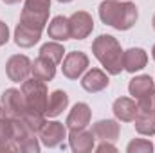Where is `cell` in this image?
I'll list each match as a JSON object with an SVG mask.
<instances>
[{
	"label": "cell",
	"instance_id": "1",
	"mask_svg": "<svg viewBox=\"0 0 155 153\" xmlns=\"http://www.w3.org/2000/svg\"><path fill=\"white\" fill-rule=\"evenodd\" d=\"M51 0H25L20 22L15 29V41L18 47H33L41 38V31L49 20Z\"/></svg>",
	"mask_w": 155,
	"mask_h": 153
},
{
	"label": "cell",
	"instance_id": "2",
	"mask_svg": "<svg viewBox=\"0 0 155 153\" xmlns=\"http://www.w3.org/2000/svg\"><path fill=\"white\" fill-rule=\"evenodd\" d=\"M137 7L132 2L107 0L99 5V18L117 31H128L137 22Z\"/></svg>",
	"mask_w": 155,
	"mask_h": 153
},
{
	"label": "cell",
	"instance_id": "3",
	"mask_svg": "<svg viewBox=\"0 0 155 153\" xmlns=\"http://www.w3.org/2000/svg\"><path fill=\"white\" fill-rule=\"evenodd\" d=\"M92 52L108 74H112V76L121 74V70H123V50H121L119 41L114 36H110V34L97 36L92 43Z\"/></svg>",
	"mask_w": 155,
	"mask_h": 153
},
{
	"label": "cell",
	"instance_id": "4",
	"mask_svg": "<svg viewBox=\"0 0 155 153\" xmlns=\"http://www.w3.org/2000/svg\"><path fill=\"white\" fill-rule=\"evenodd\" d=\"M22 94H24V99H25V106H27V110H31V112H38V114H45L47 101H49L45 81L36 79V77H33V79H25L24 85H22Z\"/></svg>",
	"mask_w": 155,
	"mask_h": 153
},
{
	"label": "cell",
	"instance_id": "5",
	"mask_svg": "<svg viewBox=\"0 0 155 153\" xmlns=\"http://www.w3.org/2000/svg\"><path fill=\"white\" fill-rule=\"evenodd\" d=\"M13 121V151H40V142L36 133L22 121V119H11Z\"/></svg>",
	"mask_w": 155,
	"mask_h": 153
},
{
	"label": "cell",
	"instance_id": "6",
	"mask_svg": "<svg viewBox=\"0 0 155 153\" xmlns=\"http://www.w3.org/2000/svg\"><path fill=\"white\" fill-rule=\"evenodd\" d=\"M0 103H2L4 112H5V115L9 119H22V115L27 110L24 94H22V90H16V88H7L2 94V101Z\"/></svg>",
	"mask_w": 155,
	"mask_h": 153
},
{
	"label": "cell",
	"instance_id": "7",
	"mask_svg": "<svg viewBox=\"0 0 155 153\" xmlns=\"http://www.w3.org/2000/svg\"><path fill=\"white\" fill-rule=\"evenodd\" d=\"M67 139V128L58 122V121H45V124L40 130V141L41 144H45L47 148H58L63 144V141Z\"/></svg>",
	"mask_w": 155,
	"mask_h": 153
},
{
	"label": "cell",
	"instance_id": "8",
	"mask_svg": "<svg viewBox=\"0 0 155 153\" xmlns=\"http://www.w3.org/2000/svg\"><path fill=\"white\" fill-rule=\"evenodd\" d=\"M31 67H33V63H31V60L27 58V56H24V54H15V56H11L9 60H7V63H5V72H7V77L11 79V81H15V83H24L27 76L31 74Z\"/></svg>",
	"mask_w": 155,
	"mask_h": 153
},
{
	"label": "cell",
	"instance_id": "9",
	"mask_svg": "<svg viewBox=\"0 0 155 153\" xmlns=\"http://www.w3.org/2000/svg\"><path fill=\"white\" fill-rule=\"evenodd\" d=\"M87 69H88V58L85 52H78V50H72L65 56L61 67L63 76L69 79H78Z\"/></svg>",
	"mask_w": 155,
	"mask_h": 153
},
{
	"label": "cell",
	"instance_id": "10",
	"mask_svg": "<svg viewBox=\"0 0 155 153\" xmlns=\"http://www.w3.org/2000/svg\"><path fill=\"white\" fill-rule=\"evenodd\" d=\"M71 38L74 40H85L94 29V20L87 11H76L71 18Z\"/></svg>",
	"mask_w": 155,
	"mask_h": 153
},
{
	"label": "cell",
	"instance_id": "11",
	"mask_svg": "<svg viewBox=\"0 0 155 153\" xmlns=\"http://www.w3.org/2000/svg\"><path fill=\"white\" fill-rule=\"evenodd\" d=\"M69 142H71L72 151H76V153H88V151H92V150H94L96 137H94L92 130L79 128V130H71V133H69Z\"/></svg>",
	"mask_w": 155,
	"mask_h": 153
},
{
	"label": "cell",
	"instance_id": "12",
	"mask_svg": "<svg viewBox=\"0 0 155 153\" xmlns=\"http://www.w3.org/2000/svg\"><path fill=\"white\" fill-rule=\"evenodd\" d=\"M90 106L87 103H76L71 110V114L67 117V128L69 130H79V128H87V124L90 122Z\"/></svg>",
	"mask_w": 155,
	"mask_h": 153
},
{
	"label": "cell",
	"instance_id": "13",
	"mask_svg": "<svg viewBox=\"0 0 155 153\" xmlns=\"http://www.w3.org/2000/svg\"><path fill=\"white\" fill-rule=\"evenodd\" d=\"M108 76L103 72V70H99V69H92V70H88L83 79H81V86L87 90V92H90V94H96V92H101V90H105L107 86H108Z\"/></svg>",
	"mask_w": 155,
	"mask_h": 153
},
{
	"label": "cell",
	"instance_id": "14",
	"mask_svg": "<svg viewBox=\"0 0 155 153\" xmlns=\"http://www.w3.org/2000/svg\"><path fill=\"white\" fill-rule=\"evenodd\" d=\"M119 132H121V126L117 124L114 119H103V121H97L92 126V133L99 141L114 142L117 137H119Z\"/></svg>",
	"mask_w": 155,
	"mask_h": 153
},
{
	"label": "cell",
	"instance_id": "15",
	"mask_svg": "<svg viewBox=\"0 0 155 153\" xmlns=\"http://www.w3.org/2000/svg\"><path fill=\"white\" fill-rule=\"evenodd\" d=\"M146 63H148V56L143 49H128L126 52H123V69L132 74L144 69Z\"/></svg>",
	"mask_w": 155,
	"mask_h": 153
},
{
	"label": "cell",
	"instance_id": "16",
	"mask_svg": "<svg viewBox=\"0 0 155 153\" xmlns=\"http://www.w3.org/2000/svg\"><path fill=\"white\" fill-rule=\"evenodd\" d=\"M112 110H114V115H116L119 121H123V122L134 121L135 115H137V112H139L135 101L130 99V97H119V99H116Z\"/></svg>",
	"mask_w": 155,
	"mask_h": 153
},
{
	"label": "cell",
	"instance_id": "17",
	"mask_svg": "<svg viewBox=\"0 0 155 153\" xmlns=\"http://www.w3.org/2000/svg\"><path fill=\"white\" fill-rule=\"evenodd\" d=\"M31 74L36 79H41V81H51L54 79V74H56V63L51 61L49 58L45 56H38L31 67Z\"/></svg>",
	"mask_w": 155,
	"mask_h": 153
},
{
	"label": "cell",
	"instance_id": "18",
	"mask_svg": "<svg viewBox=\"0 0 155 153\" xmlns=\"http://www.w3.org/2000/svg\"><path fill=\"white\" fill-rule=\"evenodd\" d=\"M47 33H49L51 38L56 40V41L69 40L71 38V24H69V18H65V16H54L52 22L47 27Z\"/></svg>",
	"mask_w": 155,
	"mask_h": 153
},
{
	"label": "cell",
	"instance_id": "19",
	"mask_svg": "<svg viewBox=\"0 0 155 153\" xmlns=\"http://www.w3.org/2000/svg\"><path fill=\"white\" fill-rule=\"evenodd\" d=\"M69 106V96L63 90H54L47 101V108H45V115L47 117H58L65 108Z\"/></svg>",
	"mask_w": 155,
	"mask_h": 153
},
{
	"label": "cell",
	"instance_id": "20",
	"mask_svg": "<svg viewBox=\"0 0 155 153\" xmlns=\"http://www.w3.org/2000/svg\"><path fill=\"white\" fill-rule=\"evenodd\" d=\"M153 88H155V81L150 76H137V77H134L130 81V85H128L130 96H134L135 99L153 92Z\"/></svg>",
	"mask_w": 155,
	"mask_h": 153
},
{
	"label": "cell",
	"instance_id": "21",
	"mask_svg": "<svg viewBox=\"0 0 155 153\" xmlns=\"http://www.w3.org/2000/svg\"><path fill=\"white\" fill-rule=\"evenodd\" d=\"M0 151H13V121L7 115L0 119Z\"/></svg>",
	"mask_w": 155,
	"mask_h": 153
},
{
	"label": "cell",
	"instance_id": "22",
	"mask_svg": "<svg viewBox=\"0 0 155 153\" xmlns=\"http://www.w3.org/2000/svg\"><path fill=\"white\" fill-rule=\"evenodd\" d=\"M135 130L137 133L141 135H155V114H143V112H137L135 119Z\"/></svg>",
	"mask_w": 155,
	"mask_h": 153
},
{
	"label": "cell",
	"instance_id": "23",
	"mask_svg": "<svg viewBox=\"0 0 155 153\" xmlns=\"http://www.w3.org/2000/svg\"><path fill=\"white\" fill-rule=\"evenodd\" d=\"M63 47L60 45V43H56V41H49V43H45V45H41V49H40V56H45V58H49L51 61H54L56 65L63 60Z\"/></svg>",
	"mask_w": 155,
	"mask_h": 153
},
{
	"label": "cell",
	"instance_id": "24",
	"mask_svg": "<svg viewBox=\"0 0 155 153\" xmlns=\"http://www.w3.org/2000/svg\"><path fill=\"white\" fill-rule=\"evenodd\" d=\"M128 153H152L153 151V144L146 139H134L128 148H126Z\"/></svg>",
	"mask_w": 155,
	"mask_h": 153
},
{
	"label": "cell",
	"instance_id": "25",
	"mask_svg": "<svg viewBox=\"0 0 155 153\" xmlns=\"http://www.w3.org/2000/svg\"><path fill=\"white\" fill-rule=\"evenodd\" d=\"M137 110L143 114H155V90L137 99Z\"/></svg>",
	"mask_w": 155,
	"mask_h": 153
},
{
	"label": "cell",
	"instance_id": "26",
	"mask_svg": "<svg viewBox=\"0 0 155 153\" xmlns=\"http://www.w3.org/2000/svg\"><path fill=\"white\" fill-rule=\"evenodd\" d=\"M96 151L97 153H105V151H112V153H116L117 151V148L114 146V144H110L108 141H101V144L96 148Z\"/></svg>",
	"mask_w": 155,
	"mask_h": 153
},
{
	"label": "cell",
	"instance_id": "27",
	"mask_svg": "<svg viewBox=\"0 0 155 153\" xmlns=\"http://www.w3.org/2000/svg\"><path fill=\"white\" fill-rule=\"evenodd\" d=\"M7 40H9V29L4 22H0V45L7 43Z\"/></svg>",
	"mask_w": 155,
	"mask_h": 153
},
{
	"label": "cell",
	"instance_id": "28",
	"mask_svg": "<svg viewBox=\"0 0 155 153\" xmlns=\"http://www.w3.org/2000/svg\"><path fill=\"white\" fill-rule=\"evenodd\" d=\"M4 4H9V5H13V4H18L20 0H2Z\"/></svg>",
	"mask_w": 155,
	"mask_h": 153
},
{
	"label": "cell",
	"instance_id": "29",
	"mask_svg": "<svg viewBox=\"0 0 155 153\" xmlns=\"http://www.w3.org/2000/svg\"><path fill=\"white\" fill-rule=\"evenodd\" d=\"M2 117H5V112H4V106H2V103H0V119Z\"/></svg>",
	"mask_w": 155,
	"mask_h": 153
},
{
	"label": "cell",
	"instance_id": "30",
	"mask_svg": "<svg viewBox=\"0 0 155 153\" xmlns=\"http://www.w3.org/2000/svg\"><path fill=\"white\" fill-rule=\"evenodd\" d=\"M152 56H153V60H155V45H153V49H152Z\"/></svg>",
	"mask_w": 155,
	"mask_h": 153
},
{
	"label": "cell",
	"instance_id": "31",
	"mask_svg": "<svg viewBox=\"0 0 155 153\" xmlns=\"http://www.w3.org/2000/svg\"><path fill=\"white\" fill-rule=\"evenodd\" d=\"M152 25H153V29H155V15H153V20H152Z\"/></svg>",
	"mask_w": 155,
	"mask_h": 153
},
{
	"label": "cell",
	"instance_id": "32",
	"mask_svg": "<svg viewBox=\"0 0 155 153\" xmlns=\"http://www.w3.org/2000/svg\"><path fill=\"white\" fill-rule=\"evenodd\" d=\"M58 2H71V0H58Z\"/></svg>",
	"mask_w": 155,
	"mask_h": 153
}]
</instances>
